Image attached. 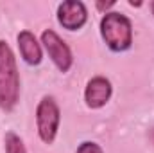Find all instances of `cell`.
I'll return each instance as SVG.
<instances>
[{
	"label": "cell",
	"mask_w": 154,
	"mask_h": 153,
	"mask_svg": "<svg viewBox=\"0 0 154 153\" xmlns=\"http://www.w3.org/2000/svg\"><path fill=\"white\" fill-rule=\"evenodd\" d=\"M5 153H27L23 141L13 132L5 133Z\"/></svg>",
	"instance_id": "cell-8"
},
{
	"label": "cell",
	"mask_w": 154,
	"mask_h": 153,
	"mask_svg": "<svg viewBox=\"0 0 154 153\" xmlns=\"http://www.w3.org/2000/svg\"><path fill=\"white\" fill-rule=\"evenodd\" d=\"M113 5H115V2H106V4L97 2V9H100V11H106V9H109V7H113Z\"/></svg>",
	"instance_id": "cell-10"
},
{
	"label": "cell",
	"mask_w": 154,
	"mask_h": 153,
	"mask_svg": "<svg viewBox=\"0 0 154 153\" xmlns=\"http://www.w3.org/2000/svg\"><path fill=\"white\" fill-rule=\"evenodd\" d=\"M152 142H154V130H152Z\"/></svg>",
	"instance_id": "cell-12"
},
{
	"label": "cell",
	"mask_w": 154,
	"mask_h": 153,
	"mask_svg": "<svg viewBox=\"0 0 154 153\" xmlns=\"http://www.w3.org/2000/svg\"><path fill=\"white\" fill-rule=\"evenodd\" d=\"M41 43L45 45V49H47L50 60L54 61V65H56L61 72H68L70 67H72V61H74L70 47L59 38L52 29L43 31V34H41Z\"/></svg>",
	"instance_id": "cell-4"
},
{
	"label": "cell",
	"mask_w": 154,
	"mask_h": 153,
	"mask_svg": "<svg viewBox=\"0 0 154 153\" xmlns=\"http://www.w3.org/2000/svg\"><path fill=\"white\" fill-rule=\"evenodd\" d=\"M77 153H102V148L95 142H82L77 148Z\"/></svg>",
	"instance_id": "cell-9"
},
{
	"label": "cell",
	"mask_w": 154,
	"mask_h": 153,
	"mask_svg": "<svg viewBox=\"0 0 154 153\" xmlns=\"http://www.w3.org/2000/svg\"><path fill=\"white\" fill-rule=\"evenodd\" d=\"M20 99V76L11 47L0 41V108L11 112Z\"/></svg>",
	"instance_id": "cell-1"
},
{
	"label": "cell",
	"mask_w": 154,
	"mask_h": 153,
	"mask_svg": "<svg viewBox=\"0 0 154 153\" xmlns=\"http://www.w3.org/2000/svg\"><path fill=\"white\" fill-rule=\"evenodd\" d=\"M57 20L68 31L81 29L86 24V20H88V13H86L84 4L77 2V0H66V2L59 4V7H57Z\"/></svg>",
	"instance_id": "cell-5"
},
{
	"label": "cell",
	"mask_w": 154,
	"mask_h": 153,
	"mask_svg": "<svg viewBox=\"0 0 154 153\" xmlns=\"http://www.w3.org/2000/svg\"><path fill=\"white\" fill-rule=\"evenodd\" d=\"M18 47L22 52V58L29 63V65H39L41 63V47H39L38 40L32 33L29 31H22L18 34Z\"/></svg>",
	"instance_id": "cell-7"
},
{
	"label": "cell",
	"mask_w": 154,
	"mask_h": 153,
	"mask_svg": "<svg viewBox=\"0 0 154 153\" xmlns=\"http://www.w3.org/2000/svg\"><path fill=\"white\" fill-rule=\"evenodd\" d=\"M100 34L113 52L127 50L133 43V27L127 16L120 13H106L100 20Z\"/></svg>",
	"instance_id": "cell-2"
},
{
	"label": "cell",
	"mask_w": 154,
	"mask_h": 153,
	"mask_svg": "<svg viewBox=\"0 0 154 153\" xmlns=\"http://www.w3.org/2000/svg\"><path fill=\"white\" fill-rule=\"evenodd\" d=\"M151 11H152V15H154V2L151 4Z\"/></svg>",
	"instance_id": "cell-11"
},
{
	"label": "cell",
	"mask_w": 154,
	"mask_h": 153,
	"mask_svg": "<svg viewBox=\"0 0 154 153\" xmlns=\"http://www.w3.org/2000/svg\"><path fill=\"white\" fill-rule=\"evenodd\" d=\"M36 124L39 139L45 144H52L59 128V108L52 97H43L36 108Z\"/></svg>",
	"instance_id": "cell-3"
},
{
	"label": "cell",
	"mask_w": 154,
	"mask_h": 153,
	"mask_svg": "<svg viewBox=\"0 0 154 153\" xmlns=\"http://www.w3.org/2000/svg\"><path fill=\"white\" fill-rule=\"evenodd\" d=\"M111 97V83L102 76H97L88 81L84 90V99L90 108H102Z\"/></svg>",
	"instance_id": "cell-6"
}]
</instances>
